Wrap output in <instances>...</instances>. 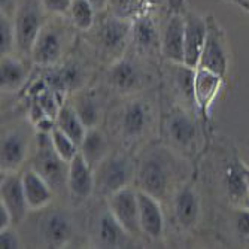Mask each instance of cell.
Instances as JSON below:
<instances>
[{"mask_svg":"<svg viewBox=\"0 0 249 249\" xmlns=\"http://www.w3.org/2000/svg\"><path fill=\"white\" fill-rule=\"evenodd\" d=\"M67 190L78 200H85L96 190V176L94 169L89 166L81 152L69 163V173H67Z\"/></svg>","mask_w":249,"mask_h":249,"instance_id":"22","label":"cell"},{"mask_svg":"<svg viewBox=\"0 0 249 249\" xmlns=\"http://www.w3.org/2000/svg\"><path fill=\"white\" fill-rule=\"evenodd\" d=\"M15 47L17 35L14 21L6 14H2V18H0V53H2V57L12 55Z\"/></svg>","mask_w":249,"mask_h":249,"instance_id":"34","label":"cell"},{"mask_svg":"<svg viewBox=\"0 0 249 249\" xmlns=\"http://www.w3.org/2000/svg\"><path fill=\"white\" fill-rule=\"evenodd\" d=\"M27 79V67L19 58L12 55L2 57L0 64V87L3 93H14L24 85Z\"/></svg>","mask_w":249,"mask_h":249,"instance_id":"27","label":"cell"},{"mask_svg":"<svg viewBox=\"0 0 249 249\" xmlns=\"http://www.w3.org/2000/svg\"><path fill=\"white\" fill-rule=\"evenodd\" d=\"M206 18H208V35L197 67H203V69H208L225 78L229 67L227 39H225V33L218 24L215 17L208 15Z\"/></svg>","mask_w":249,"mask_h":249,"instance_id":"7","label":"cell"},{"mask_svg":"<svg viewBox=\"0 0 249 249\" xmlns=\"http://www.w3.org/2000/svg\"><path fill=\"white\" fill-rule=\"evenodd\" d=\"M79 152L85 158V161L94 169L107 155V139L100 130H97V127L88 128L79 146Z\"/></svg>","mask_w":249,"mask_h":249,"instance_id":"28","label":"cell"},{"mask_svg":"<svg viewBox=\"0 0 249 249\" xmlns=\"http://www.w3.org/2000/svg\"><path fill=\"white\" fill-rule=\"evenodd\" d=\"M154 123V106L143 97L128 100L120 110L118 131L121 139L127 143L141 141L152 127Z\"/></svg>","mask_w":249,"mask_h":249,"instance_id":"3","label":"cell"},{"mask_svg":"<svg viewBox=\"0 0 249 249\" xmlns=\"http://www.w3.org/2000/svg\"><path fill=\"white\" fill-rule=\"evenodd\" d=\"M164 130L172 146L180 151L191 149L198 134L197 123L187 107L172 110L166 118Z\"/></svg>","mask_w":249,"mask_h":249,"instance_id":"10","label":"cell"},{"mask_svg":"<svg viewBox=\"0 0 249 249\" xmlns=\"http://www.w3.org/2000/svg\"><path fill=\"white\" fill-rule=\"evenodd\" d=\"M173 213L176 222L184 230H191L201 218V198L193 185L180 188L173 198Z\"/></svg>","mask_w":249,"mask_h":249,"instance_id":"19","label":"cell"},{"mask_svg":"<svg viewBox=\"0 0 249 249\" xmlns=\"http://www.w3.org/2000/svg\"><path fill=\"white\" fill-rule=\"evenodd\" d=\"M51 138H53V146L57 151V154L63 158L64 161L71 163L76 157V154L79 152V146L76 145V142H73L69 136H67L66 133H63L58 127H55L53 130Z\"/></svg>","mask_w":249,"mask_h":249,"instance_id":"33","label":"cell"},{"mask_svg":"<svg viewBox=\"0 0 249 249\" xmlns=\"http://www.w3.org/2000/svg\"><path fill=\"white\" fill-rule=\"evenodd\" d=\"M245 173H246V182H248V190H249V167L245 166Z\"/></svg>","mask_w":249,"mask_h":249,"instance_id":"41","label":"cell"},{"mask_svg":"<svg viewBox=\"0 0 249 249\" xmlns=\"http://www.w3.org/2000/svg\"><path fill=\"white\" fill-rule=\"evenodd\" d=\"M138 203L142 233L154 240L160 239L164 233V215L160 206V200L138 188Z\"/></svg>","mask_w":249,"mask_h":249,"instance_id":"21","label":"cell"},{"mask_svg":"<svg viewBox=\"0 0 249 249\" xmlns=\"http://www.w3.org/2000/svg\"><path fill=\"white\" fill-rule=\"evenodd\" d=\"M106 81L118 93H134L143 84L142 66L130 57H120L114 60L106 72Z\"/></svg>","mask_w":249,"mask_h":249,"instance_id":"11","label":"cell"},{"mask_svg":"<svg viewBox=\"0 0 249 249\" xmlns=\"http://www.w3.org/2000/svg\"><path fill=\"white\" fill-rule=\"evenodd\" d=\"M55 123H57V127L63 133H66L73 142H76L78 146H81L88 128L81 121V118L76 114V110H75L73 106H71V105L61 106L58 115L55 118Z\"/></svg>","mask_w":249,"mask_h":249,"instance_id":"29","label":"cell"},{"mask_svg":"<svg viewBox=\"0 0 249 249\" xmlns=\"http://www.w3.org/2000/svg\"><path fill=\"white\" fill-rule=\"evenodd\" d=\"M185 19V63L190 67L198 66L208 35V18L197 12L187 11Z\"/></svg>","mask_w":249,"mask_h":249,"instance_id":"15","label":"cell"},{"mask_svg":"<svg viewBox=\"0 0 249 249\" xmlns=\"http://www.w3.org/2000/svg\"><path fill=\"white\" fill-rule=\"evenodd\" d=\"M175 2H178L180 5V3H184V0H175Z\"/></svg>","mask_w":249,"mask_h":249,"instance_id":"42","label":"cell"},{"mask_svg":"<svg viewBox=\"0 0 249 249\" xmlns=\"http://www.w3.org/2000/svg\"><path fill=\"white\" fill-rule=\"evenodd\" d=\"M0 248L2 249H17L19 248V237L17 231L11 227L0 230Z\"/></svg>","mask_w":249,"mask_h":249,"instance_id":"36","label":"cell"},{"mask_svg":"<svg viewBox=\"0 0 249 249\" xmlns=\"http://www.w3.org/2000/svg\"><path fill=\"white\" fill-rule=\"evenodd\" d=\"M138 169L133 158L127 154H112L106 155L103 160L94 167L96 190L100 194L110 196L134 180Z\"/></svg>","mask_w":249,"mask_h":249,"instance_id":"2","label":"cell"},{"mask_svg":"<svg viewBox=\"0 0 249 249\" xmlns=\"http://www.w3.org/2000/svg\"><path fill=\"white\" fill-rule=\"evenodd\" d=\"M175 176V155L164 146H155L145 151L136 173L139 190L151 194L157 200H161L167 196Z\"/></svg>","mask_w":249,"mask_h":249,"instance_id":"1","label":"cell"},{"mask_svg":"<svg viewBox=\"0 0 249 249\" xmlns=\"http://www.w3.org/2000/svg\"><path fill=\"white\" fill-rule=\"evenodd\" d=\"M131 40L136 50L143 55H152L161 48V36L149 15H141L133 21Z\"/></svg>","mask_w":249,"mask_h":249,"instance_id":"23","label":"cell"},{"mask_svg":"<svg viewBox=\"0 0 249 249\" xmlns=\"http://www.w3.org/2000/svg\"><path fill=\"white\" fill-rule=\"evenodd\" d=\"M0 3H2V11H3V9H6L12 3V0H0Z\"/></svg>","mask_w":249,"mask_h":249,"instance_id":"39","label":"cell"},{"mask_svg":"<svg viewBox=\"0 0 249 249\" xmlns=\"http://www.w3.org/2000/svg\"><path fill=\"white\" fill-rule=\"evenodd\" d=\"M245 163L236 152L224 157L219 169V182L229 203L234 208H249V190L246 182Z\"/></svg>","mask_w":249,"mask_h":249,"instance_id":"5","label":"cell"},{"mask_svg":"<svg viewBox=\"0 0 249 249\" xmlns=\"http://www.w3.org/2000/svg\"><path fill=\"white\" fill-rule=\"evenodd\" d=\"M5 175L0 185V196H2V205L8 208L12 215L14 224H19L26 218L29 203L26 198L24 187H22V176H18L15 172L12 173H2Z\"/></svg>","mask_w":249,"mask_h":249,"instance_id":"18","label":"cell"},{"mask_svg":"<svg viewBox=\"0 0 249 249\" xmlns=\"http://www.w3.org/2000/svg\"><path fill=\"white\" fill-rule=\"evenodd\" d=\"M161 55L172 64L185 63V19L180 14H172L161 33Z\"/></svg>","mask_w":249,"mask_h":249,"instance_id":"13","label":"cell"},{"mask_svg":"<svg viewBox=\"0 0 249 249\" xmlns=\"http://www.w3.org/2000/svg\"><path fill=\"white\" fill-rule=\"evenodd\" d=\"M29 151V136L19 128L5 133L2 138V152H0V164L2 173L17 172L26 161Z\"/></svg>","mask_w":249,"mask_h":249,"instance_id":"20","label":"cell"},{"mask_svg":"<svg viewBox=\"0 0 249 249\" xmlns=\"http://www.w3.org/2000/svg\"><path fill=\"white\" fill-rule=\"evenodd\" d=\"M72 106L75 107L76 114L87 128L97 127L102 117V107L96 96H93L91 93H81L76 96Z\"/></svg>","mask_w":249,"mask_h":249,"instance_id":"30","label":"cell"},{"mask_svg":"<svg viewBox=\"0 0 249 249\" xmlns=\"http://www.w3.org/2000/svg\"><path fill=\"white\" fill-rule=\"evenodd\" d=\"M69 12L73 26L78 30L87 32L94 26V15L97 11L88 0H73Z\"/></svg>","mask_w":249,"mask_h":249,"instance_id":"32","label":"cell"},{"mask_svg":"<svg viewBox=\"0 0 249 249\" xmlns=\"http://www.w3.org/2000/svg\"><path fill=\"white\" fill-rule=\"evenodd\" d=\"M33 169L47 180L53 190H61L64 185L67 187L69 163L64 161L54 149L51 133H39Z\"/></svg>","mask_w":249,"mask_h":249,"instance_id":"4","label":"cell"},{"mask_svg":"<svg viewBox=\"0 0 249 249\" xmlns=\"http://www.w3.org/2000/svg\"><path fill=\"white\" fill-rule=\"evenodd\" d=\"M64 51V39L61 30L55 26L45 24L37 35L35 45L32 48V60L40 67L55 66Z\"/></svg>","mask_w":249,"mask_h":249,"instance_id":"12","label":"cell"},{"mask_svg":"<svg viewBox=\"0 0 249 249\" xmlns=\"http://www.w3.org/2000/svg\"><path fill=\"white\" fill-rule=\"evenodd\" d=\"M43 6L36 0H26L15 12V35L17 48L22 54H30L37 35L45 26L43 21Z\"/></svg>","mask_w":249,"mask_h":249,"instance_id":"6","label":"cell"},{"mask_svg":"<svg viewBox=\"0 0 249 249\" xmlns=\"http://www.w3.org/2000/svg\"><path fill=\"white\" fill-rule=\"evenodd\" d=\"M22 187L30 209H43L53 200V188L33 167L22 173Z\"/></svg>","mask_w":249,"mask_h":249,"instance_id":"25","label":"cell"},{"mask_svg":"<svg viewBox=\"0 0 249 249\" xmlns=\"http://www.w3.org/2000/svg\"><path fill=\"white\" fill-rule=\"evenodd\" d=\"M12 224H14V219H12L11 212L8 211L6 206H3L2 203H0V230L11 227Z\"/></svg>","mask_w":249,"mask_h":249,"instance_id":"37","label":"cell"},{"mask_svg":"<svg viewBox=\"0 0 249 249\" xmlns=\"http://www.w3.org/2000/svg\"><path fill=\"white\" fill-rule=\"evenodd\" d=\"M194 76L196 69L187 64H173L170 79L173 82V89L180 102L185 103L190 109H194L197 114V105L194 97Z\"/></svg>","mask_w":249,"mask_h":249,"instance_id":"26","label":"cell"},{"mask_svg":"<svg viewBox=\"0 0 249 249\" xmlns=\"http://www.w3.org/2000/svg\"><path fill=\"white\" fill-rule=\"evenodd\" d=\"M109 211L123 225L124 230L130 236H138L142 233L139 222V203H138V190L125 187L109 197Z\"/></svg>","mask_w":249,"mask_h":249,"instance_id":"8","label":"cell"},{"mask_svg":"<svg viewBox=\"0 0 249 249\" xmlns=\"http://www.w3.org/2000/svg\"><path fill=\"white\" fill-rule=\"evenodd\" d=\"M45 82L51 89L63 97L66 93L78 91L85 82V71L78 61H66L61 66H51L43 75Z\"/></svg>","mask_w":249,"mask_h":249,"instance_id":"14","label":"cell"},{"mask_svg":"<svg viewBox=\"0 0 249 249\" xmlns=\"http://www.w3.org/2000/svg\"><path fill=\"white\" fill-rule=\"evenodd\" d=\"M39 230L48 248H63L73 237V221L66 212L54 211L42 218Z\"/></svg>","mask_w":249,"mask_h":249,"instance_id":"17","label":"cell"},{"mask_svg":"<svg viewBox=\"0 0 249 249\" xmlns=\"http://www.w3.org/2000/svg\"><path fill=\"white\" fill-rule=\"evenodd\" d=\"M230 234L237 245L249 248V208H234L229 216Z\"/></svg>","mask_w":249,"mask_h":249,"instance_id":"31","label":"cell"},{"mask_svg":"<svg viewBox=\"0 0 249 249\" xmlns=\"http://www.w3.org/2000/svg\"><path fill=\"white\" fill-rule=\"evenodd\" d=\"M88 2L94 6L96 11H103L110 3V0H88Z\"/></svg>","mask_w":249,"mask_h":249,"instance_id":"38","label":"cell"},{"mask_svg":"<svg viewBox=\"0 0 249 249\" xmlns=\"http://www.w3.org/2000/svg\"><path fill=\"white\" fill-rule=\"evenodd\" d=\"M128 233L107 209L99 215L96 224V240L100 248H123L128 243Z\"/></svg>","mask_w":249,"mask_h":249,"instance_id":"24","label":"cell"},{"mask_svg":"<svg viewBox=\"0 0 249 249\" xmlns=\"http://www.w3.org/2000/svg\"><path fill=\"white\" fill-rule=\"evenodd\" d=\"M133 21L123 17H110L102 22L97 30V43L107 55H121L131 39Z\"/></svg>","mask_w":249,"mask_h":249,"instance_id":"9","label":"cell"},{"mask_svg":"<svg viewBox=\"0 0 249 249\" xmlns=\"http://www.w3.org/2000/svg\"><path fill=\"white\" fill-rule=\"evenodd\" d=\"M224 78L215 72H211L203 67H196L194 76V97L198 115L203 120L209 118L211 107L219 93Z\"/></svg>","mask_w":249,"mask_h":249,"instance_id":"16","label":"cell"},{"mask_svg":"<svg viewBox=\"0 0 249 249\" xmlns=\"http://www.w3.org/2000/svg\"><path fill=\"white\" fill-rule=\"evenodd\" d=\"M39 2L47 12L54 15H64L71 11L73 0H39Z\"/></svg>","mask_w":249,"mask_h":249,"instance_id":"35","label":"cell"},{"mask_svg":"<svg viewBox=\"0 0 249 249\" xmlns=\"http://www.w3.org/2000/svg\"><path fill=\"white\" fill-rule=\"evenodd\" d=\"M239 5H240L242 8H245L246 11H249V0H245V2H240Z\"/></svg>","mask_w":249,"mask_h":249,"instance_id":"40","label":"cell"}]
</instances>
